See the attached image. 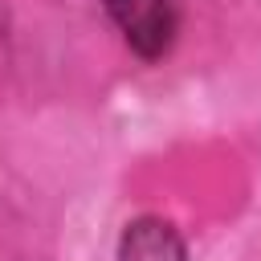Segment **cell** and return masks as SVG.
Returning <instances> with one entry per match:
<instances>
[{
  "label": "cell",
  "instance_id": "1",
  "mask_svg": "<svg viewBox=\"0 0 261 261\" xmlns=\"http://www.w3.org/2000/svg\"><path fill=\"white\" fill-rule=\"evenodd\" d=\"M106 8L143 57H159L175 37V0H106Z\"/></svg>",
  "mask_w": 261,
  "mask_h": 261
},
{
  "label": "cell",
  "instance_id": "2",
  "mask_svg": "<svg viewBox=\"0 0 261 261\" xmlns=\"http://www.w3.org/2000/svg\"><path fill=\"white\" fill-rule=\"evenodd\" d=\"M122 261H184V241L163 220H135L122 232Z\"/></svg>",
  "mask_w": 261,
  "mask_h": 261
}]
</instances>
